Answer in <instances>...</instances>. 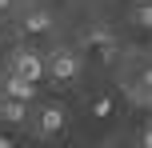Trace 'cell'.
I'll use <instances>...</instances> for the list:
<instances>
[{
    "label": "cell",
    "instance_id": "cell-4",
    "mask_svg": "<svg viewBox=\"0 0 152 148\" xmlns=\"http://www.w3.org/2000/svg\"><path fill=\"white\" fill-rule=\"evenodd\" d=\"M64 128V108L60 104H52V108L40 112V132H60Z\"/></svg>",
    "mask_w": 152,
    "mask_h": 148
},
{
    "label": "cell",
    "instance_id": "cell-9",
    "mask_svg": "<svg viewBox=\"0 0 152 148\" xmlns=\"http://www.w3.org/2000/svg\"><path fill=\"white\" fill-rule=\"evenodd\" d=\"M0 148H12V140H4V136H0Z\"/></svg>",
    "mask_w": 152,
    "mask_h": 148
},
{
    "label": "cell",
    "instance_id": "cell-1",
    "mask_svg": "<svg viewBox=\"0 0 152 148\" xmlns=\"http://www.w3.org/2000/svg\"><path fill=\"white\" fill-rule=\"evenodd\" d=\"M12 76H20V80H32L36 84L40 76H44V60H40L36 52H28V48H20V52H12Z\"/></svg>",
    "mask_w": 152,
    "mask_h": 148
},
{
    "label": "cell",
    "instance_id": "cell-3",
    "mask_svg": "<svg viewBox=\"0 0 152 148\" xmlns=\"http://www.w3.org/2000/svg\"><path fill=\"white\" fill-rule=\"evenodd\" d=\"M4 96H8V100L28 104L32 96H36V84H32V80H20V76H12V72H8V80H4Z\"/></svg>",
    "mask_w": 152,
    "mask_h": 148
},
{
    "label": "cell",
    "instance_id": "cell-7",
    "mask_svg": "<svg viewBox=\"0 0 152 148\" xmlns=\"http://www.w3.org/2000/svg\"><path fill=\"white\" fill-rule=\"evenodd\" d=\"M92 116H112V100H108V96H100V100H92Z\"/></svg>",
    "mask_w": 152,
    "mask_h": 148
},
{
    "label": "cell",
    "instance_id": "cell-2",
    "mask_svg": "<svg viewBox=\"0 0 152 148\" xmlns=\"http://www.w3.org/2000/svg\"><path fill=\"white\" fill-rule=\"evenodd\" d=\"M48 76H56V80H72L76 72H80V56L76 52H68V48H56L52 56H48Z\"/></svg>",
    "mask_w": 152,
    "mask_h": 148
},
{
    "label": "cell",
    "instance_id": "cell-8",
    "mask_svg": "<svg viewBox=\"0 0 152 148\" xmlns=\"http://www.w3.org/2000/svg\"><path fill=\"white\" fill-rule=\"evenodd\" d=\"M136 24H140V28H148V24H152V8H148V4L136 8Z\"/></svg>",
    "mask_w": 152,
    "mask_h": 148
},
{
    "label": "cell",
    "instance_id": "cell-11",
    "mask_svg": "<svg viewBox=\"0 0 152 148\" xmlns=\"http://www.w3.org/2000/svg\"><path fill=\"white\" fill-rule=\"evenodd\" d=\"M144 4H148V0H144Z\"/></svg>",
    "mask_w": 152,
    "mask_h": 148
},
{
    "label": "cell",
    "instance_id": "cell-6",
    "mask_svg": "<svg viewBox=\"0 0 152 148\" xmlns=\"http://www.w3.org/2000/svg\"><path fill=\"white\" fill-rule=\"evenodd\" d=\"M24 28H28V32H48V28H52V12H40V8H36V12H28Z\"/></svg>",
    "mask_w": 152,
    "mask_h": 148
},
{
    "label": "cell",
    "instance_id": "cell-5",
    "mask_svg": "<svg viewBox=\"0 0 152 148\" xmlns=\"http://www.w3.org/2000/svg\"><path fill=\"white\" fill-rule=\"evenodd\" d=\"M0 116H4L8 124H20V120L28 116V104H20V100H8V96H4V100H0Z\"/></svg>",
    "mask_w": 152,
    "mask_h": 148
},
{
    "label": "cell",
    "instance_id": "cell-10",
    "mask_svg": "<svg viewBox=\"0 0 152 148\" xmlns=\"http://www.w3.org/2000/svg\"><path fill=\"white\" fill-rule=\"evenodd\" d=\"M8 4H12V0H0V12H4V8H8Z\"/></svg>",
    "mask_w": 152,
    "mask_h": 148
}]
</instances>
